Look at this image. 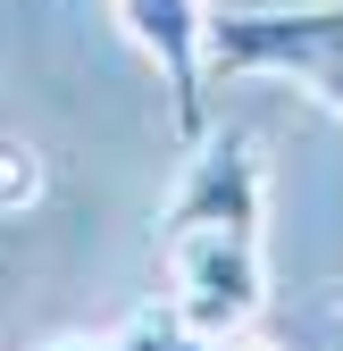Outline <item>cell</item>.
<instances>
[{"label":"cell","instance_id":"6da1fadb","mask_svg":"<svg viewBox=\"0 0 343 351\" xmlns=\"http://www.w3.org/2000/svg\"><path fill=\"white\" fill-rule=\"evenodd\" d=\"M209 75H293L343 117V0L327 9H218Z\"/></svg>","mask_w":343,"mask_h":351},{"label":"cell","instance_id":"7a4b0ae2","mask_svg":"<svg viewBox=\"0 0 343 351\" xmlns=\"http://www.w3.org/2000/svg\"><path fill=\"white\" fill-rule=\"evenodd\" d=\"M167 251V285H176V310L201 335H235L268 310V259L260 234H226V226H185V234H159Z\"/></svg>","mask_w":343,"mask_h":351},{"label":"cell","instance_id":"3957f363","mask_svg":"<svg viewBox=\"0 0 343 351\" xmlns=\"http://www.w3.org/2000/svg\"><path fill=\"white\" fill-rule=\"evenodd\" d=\"M117 25L134 34V51L167 75V117L176 134H209V17L201 0H117Z\"/></svg>","mask_w":343,"mask_h":351},{"label":"cell","instance_id":"277c9868","mask_svg":"<svg viewBox=\"0 0 343 351\" xmlns=\"http://www.w3.org/2000/svg\"><path fill=\"white\" fill-rule=\"evenodd\" d=\"M185 226H226V234H260V151L251 134H201L193 167L176 201H167L159 234H185Z\"/></svg>","mask_w":343,"mask_h":351},{"label":"cell","instance_id":"5b68a950","mask_svg":"<svg viewBox=\"0 0 343 351\" xmlns=\"http://www.w3.org/2000/svg\"><path fill=\"white\" fill-rule=\"evenodd\" d=\"M109 351H218V335H201V326L176 310V301H167V310H143Z\"/></svg>","mask_w":343,"mask_h":351},{"label":"cell","instance_id":"8992f818","mask_svg":"<svg viewBox=\"0 0 343 351\" xmlns=\"http://www.w3.org/2000/svg\"><path fill=\"white\" fill-rule=\"evenodd\" d=\"M42 201V159L34 143H9L0 134V209H34Z\"/></svg>","mask_w":343,"mask_h":351},{"label":"cell","instance_id":"52a82bcc","mask_svg":"<svg viewBox=\"0 0 343 351\" xmlns=\"http://www.w3.org/2000/svg\"><path fill=\"white\" fill-rule=\"evenodd\" d=\"M218 351H285V343H268V335H260V318H251V326H235V335H218Z\"/></svg>","mask_w":343,"mask_h":351},{"label":"cell","instance_id":"ba28073f","mask_svg":"<svg viewBox=\"0 0 343 351\" xmlns=\"http://www.w3.org/2000/svg\"><path fill=\"white\" fill-rule=\"evenodd\" d=\"M51 351H109V343H51Z\"/></svg>","mask_w":343,"mask_h":351}]
</instances>
